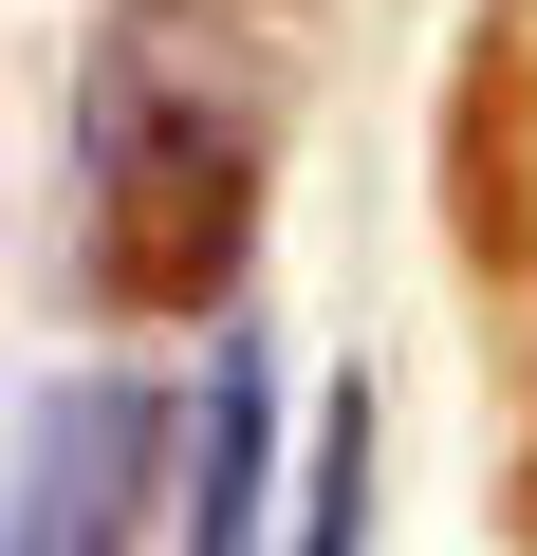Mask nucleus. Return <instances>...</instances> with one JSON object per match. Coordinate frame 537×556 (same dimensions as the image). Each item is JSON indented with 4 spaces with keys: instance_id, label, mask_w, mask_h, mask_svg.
<instances>
[{
    "instance_id": "20e7f679",
    "label": "nucleus",
    "mask_w": 537,
    "mask_h": 556,
    "mask_svg": "<svg viewBox=\"0 0 537 556\" xmlns=\"http://www.w3.org/2000/svg\"><path fill=\"white\" fill-rule=\"evenodd\" d=\"M297 556H371V390H334L316 482H297Z\"/></svg>"
},
{
    "instance_id": "7ed1b4c3",
    "label": "nucleus",
    "mask_w": 537,
    "mask_h": 556,
    "mask_svg": "<svg viewBox=\"0 0 537 556\" xmlns=\"http://www.w3.org/2000/svg\"><path fill=\"white\" fill-rule=\"evenodd\" d=\"M259 519H279V353L222 334V371L186 408V538L167 556H259Z\"/></svg>"
},
{
    "instance_id": "f03ea898",
    "label": "nucleus",
    "mask_w": 537,
    "mask_h": 556,
    "mask_svg": "<svg viewBox=\"0 0 537 556\" xmlns=\"http://www.w3.org/2000/svg\"><path fill=\"white\" fill-rule=\"evenodd\" d=\"M186 482V427L149 371H56L0 482V556H149V501Z\"/></svg>"
},
{
    "instance_id": "f257e3e1",
    "label": "nucleus",
    "mask_w": 537,
    "mask_h": 556,
    "mask_svg": "<svg viewBox=\"0 0 537 556\" xmlns=\"http://www.w3.org/2000/svg\"><path fill=\"white\" fill-rule=\"evenodd\" d=\"M259 167H279L259 38L222 0H112L75 56V278L112 316H204L259 241Z\"/></svg>"
}]
</instances>
